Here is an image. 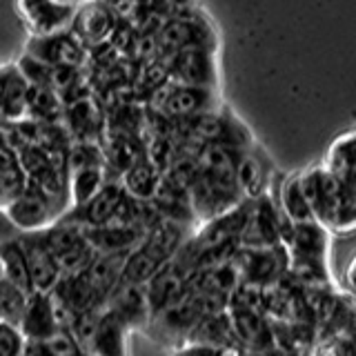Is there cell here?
I'll return each mask as SVG.
<instances>
[{
	"mask_svg": "<svg viewBox=\"0 0 356 356\" xmlns=\"http://www.w3.org/2000/svg\"><path fill=\"white\" fill-rule=\"evenodd\" d=\"M298 183L318 225L327 232L350 234L356 225V189L343 185L332 176L325 165L318 163L305 172H298Z\"/></svg>",
	"mask_w": 356,
	"mask_h": 356,
	"instance_id": "obj_1",
	"label": "cell"
},
{
	"mask_svg": "<svg viewBox=\"0 0 356 356\" xmlns=\"http://www.w3.org/2000/svg\"><path fill=\"white\" fill-rule=\"evenodd\" d=\"M154 107L167 120H189L200 114L220 109L218 89L205 87H189V85H174L163 83L154 92Z\"/></svg>",
	"mask_w": 356,
	"mask_h": 356,
	"instance_id": "obj_2",
	"label": "cell"
},
{
	"mask_svg": "<svg viewBox=\"0 0 356 356\" xmlns=\"http://www.w3.org/2000/svg\"><path fill=\"white\" fill-rule=\"evenodd\" d=\"M163 67H165L167 81L174 85L218 89L220 74H218L216 49L192 47V49L167 54Z\"/></svg>",
	"mask_w": 356,
	"mask_h": 356,
	"instance_id": "obj_3",
	"label": "cell"
},
{
	"mask_svg": "<svg viewBox=\"0 0 356 356\" xmlns=\"http://www.w3.org/2000/svg\"><path fill=\"white\" fill-rule=\"evenodd\" d=\"M156 44L165 56L192 47L216 49V29L196 9L192 14L167 18L156 33Z\"/></svg>",
	"mask_w": 356,
	"mask_h": 356,
	"instance_id": "obj_4",
	"label": "cell"
},
{
	"mask_svg": "<svg viewBox=\"0 0 356 356\" xmlns=\"http://www.w3.org/2000/svg\"><path fill=\"white\" fill-rule=\"evenodd\" d=\"M3 211L11 220V225L18 229V234H36L51 227L56 220H60L63 214L51 200L44 196L38 187L27 183L22 192L11 198L7 205H3Z\"/></svg>",
	"mask_w": 356,
	"mask_h": 356,
	"instance_id": "obj_5",
	"label": "cell"
},
{
	"mask_svg": "<svg viewBox=\"0 0 356 356\" xmlns=\"http://www.w3.org/2000/svg\"><path fill=\"white\" fill-rule=\"evenodd\" d=\"M18 14L31 36H56L70 31L78 5L67 0H16Z\"/></svg>",
	"mask_w": 356,
	"mask_h": 356,
	"instance_id": "obj_6",
	"label": "cell"
},
{
	"mask_svg": "<svg viewBox=\"0 0 356 356\" xmlns=\"http://www.w3.org/2000/svg\"><path fill=\"white\" fill-rule=\"evenodd\" d=\"M25 54L49 67H76V70H81L89 60V47L72 29L56 33V36H31Z\"/></svg>",
	"mask_w": 356,
	"mask_h": 356,
	"instance_id": "obj_7",
	"label": "cell"
},
{
	"mask_svg": "<svg viewBox=\"0 0 356 356\" xmlns=\"http://www.w3.org/2000/svg\"><path fill=\"white\" fill-rule=\"evenodd\" d=\"M18 243L27 263L31 289L40 294H49L56 287V283H58L60 270H58V265H56L51 252L47 250V245H44L40 232L22 234V236H18Z\"/></svg>",
	"mask_w": 356,
	"mask_h": 356,
	"instance_id": "obj_8",
	"label": "cell"
},
{
	"mask_svg": "<svg viewBox=\"0 0 356 356\" xmlns=\"http://www.w3.org/2000/svg\"><path fill=\"white\" fill-rule=\"evenodd\" d=\"M114 29H116V11L107 0H92V3L81 5L72 25V31L87 47L89 44L105 42Z\"/></svg>",
	"mask_w": 356,
	"mask_h": 356,
	"instance_id": "obj_9",
	"label": "cell"
},
{
	"mask_svg": "<svg viewBox=\"0 0 356 356\" xmlns=\"http://www.w3.org/2000/svg\"><path fill=\"white\" fill-rule=\"evenodd\" d=\"M29 85L16 65L0 67V125L11 127L27 120Z\"/></svg>",
	"mask_w": 356,
	"mask_h": 356,
	"instance_id": "obj_10",
	"label": "cell"
},
{
	"mask_svg": "<svg viewBox=\"0 0 356 356\" xmlns=\"http://www.w3.org/2000/svg\"><path fill=\"white\" fill-rule=\"evenodd\" d=\"M105 309L116 314L125 325H143L152 316V309L145 294V285H125L118 283L105 298Z\"/></svg>",
	"mask_w": 356,
	"mask_h": 356,
	"instance_id": "obj_11",
	"label": "cell"
},
{
	"mask_svg": "<svg viewBox=\"0 0 356 356\" xmlns=\"http://www.w3.org/2000/svg\"><path fill=\"white\" fill-rule=\"evenodd\" d=\"M81 229L96 254L129 252L145 236V232L136 225H98V227H81Z\"/></svg>",
	"mask_w": 356,
	"mask_h": 356,
	"instance_id": "obj_12",
	"label": "cell"
},
{
	"mask_svg": "<svg viewBox=\"0 0 356 356\" xmlns=\"http://www.w3.org/2000/svg\"><path fill=\"white\" fill-rule=\"evenodd\" d=\"M129 252L96 254L92 259V263L85 267V272H81L85 276V281L89 283V287L94 289L103 303H105V298L109 296L111 289L120 283L122 265H125V259H127Z\"/></svg>",
	"mask_w": 356,
	"mask_h": 356,
	"instance_id": "obj_13",
	"label": "cell"
},
{
	"mask_svg": "<svg viewBox=\"0 0 356 356\" xmlns=\"http://www.w3.org/2000/svg\"><path fill=\"white\" fill-rule=\"evenodd\" d=\"M67 116V131H70L72 140H96L103 134V116L100 109L94 103V98L81 96L72 100V105L65 111Z\"/></svg>",
	"mask_w": 356,
	"mask_h": 356,
	"instance_id": "obj_14",
	"label": "cell"
},
{
	"mask_svg": "<svg viewBox=\"0 0 356 356\" xmlns=\"http://www.w3.org/2000/svg\"><path fill=\"white\" fill-rule=\"evenodd\" d=\"M20 332L27 341H33V343H40L56 332L49 294L31 292L27 296L25 314H22V321H20Z\"/></svg>",
	"mask_w": 356,
	"mask_h": 356,
	"instance_id": "obj_15",
	"label": "cell"
},
{
	"mask_svg": "<svg viewBox=\"0 0 356 356\" xmlns=\"http://www.w3.org/2000/svg\"><path fill=\"white\" fill-rule=\"evenodd\" d=\"M127 325L122 323L116 314L105 309L103 305V316L98 321L96 334L89 345V354L94 356H127Z\"/></svg>",
	"mask_w": 356,
	"mask_h": 356,
	"instance_id": "obj_16",
	"label": "cell"
},
{
	"mask_svg": "<svg viewBox=\"0 0 356 356\" xmlns=\"http://www.w3.org/2000/svg\"><path fill=\"white\" fill-rule=\"evenodd\" d=\"M163 170L159 165H154L147 156H143L138 163H134L129 170L122 174L118 181L125 189V194H129L136 200H152L156 189L161 185Z\"/></svg>",
	"mask_w": 356,
	"mask_h": 356,
	"instance_id": "obj_17",
	"label": "cell"
},
{
	"mask_svg": "<svg viewBox=\"0 0 356 356\" xmlns=\"http://www.w3.org/2000/svg\"><path fill=\"white\" fill-rule=\"evenodd\" d=\"M229 309V325L232 334L254 348H263L270 343V325H267L261 309L250 307H227Z\"/></svg>",
	"mask_w": 356,
	"mask_h": 356,
	"instance_id": "obj_18",
	"label": "cell"
},
{
	"mask_svg": "<svg viewBox=\"0 0 356 356\" xmlns=\"http://www.w3.org/2000/svg\"><path fill=\"white\" fill-rule=\"evenodd\" d=\"M325 170L337 176L343 185L356 189V154H354V131H348L332 143L325 156Z\"/></svg>",
	"mask_w": 356,
	"mask_h": 356,
	"instance_id": "obj_19",
	"label": "cell"
},
{
	"mask_svg": "<svg viewBox=\"0 0 356 356\" xmlns=\"http://www.w3.org/2000/svg\"><path fill=\"white\" fill-rule=\"evenodd\" d=\"M109 181L107 167H83V170L67 172V192H70V209L85 205L89 198L100 192V187Z\"/></svg>",
	"mask_w": 356,
	"mask_h": 356,
	"instance_id": "obj_20",
	"label": "cell"
},
{
	"mask_svg": "<svg viewBox=\"0 0 356 356\" xmlns=\"http://www.w3.org/2000/svg\"><path fill=\"white\" fill-rule=\"evenodd\" d=\"M234 178H236V187L241 196L245 198H259L261 194H265V170L261 161L256 159L250 152H238L234 156Z\"/></svg>",
	"mask_w": 356,
	"mask_h": 356,
	"instance_id": "obj_21",
	"label": "cell"
},
{
	"mask_svg": "<svg viewBox=\"0 0 356 356\" xmlns=\"http://www.w3.org/2000/svg\"><path fill=\"white\" fill-rule=\"evenodd\" d=\"M0 263H3V272H5V278L9 283H14L25 294L33 292L31 281H29V272H27V263H25V256H22L18 236L0 241Z\"/></svg>",
	"mask_w": 356,
	"mask_h": 356,
	"instance_id": "obj_22",
	"label": "cell"
},
{
	"mask_svg": "<svg viewBox=\"0 0 356 356\" xmlns=\"http://www.w3.org/2000/svg\"><path fill=\"white\" fill-rule=\"evenodd\" d=\"M281 211L289 222H309L314 220L309 205L298 183V174L289 176L281 187Z\"/></svg>",
	"mask_w": 356,
	"mask_h": 356,
	"instance_id": "obj_23",
	"label": "cell"
},
{
	"mask_svg": "<svg viewBox=\"0 0 356 356\" xmlns=\"http://www.w3.org/2000/svg\"><path fill=\"white\" fill-rule=\"evenodd\" d=\"M27 296L29 294H25L14 283H9L7 278H3V281H0V321L20 327V321L27 305Z\"/></svg>",
	"mask_w": 356,
	"mask_h": 356,
	"instance_id": "obj_24",
	"label": "cell"
},
{
	"mask_svg": "<svg viewBox=\"0 0 356 356\" xmlns=\"http://www.w3.org/2000/svg\"><path fill=\"white\" fill-rule=\"evenodd\" d=\"M40 345L49 356H78L83 352L81 348H78V343L74 341L72 334L65 332V330H56L51 337L40 341Z\"/></svg>",
	"mask_w": 356,
	"mask_h": 356,
	"instance_id": "obj_25",
	"label": "cell"
},
{
	"mask_svg": "<svg viewBox=\"0 0 356 356\" xmlns=\"http://www.w3.org/2000/svg\"><path fill=\"white\" fill-rule=\"evenodd\" d=\"M27 339L22 337L20 327L0 321V356H22Z\"/></svg>",
	"mask_w": 356,
	"mask_h": 356,
	"instance_id": "obj_26",
	"label": "cell"
},
{
	"mask_svg": "<svg viewBox=\"0 0 356 356\" xmlns=\"http://www.w3.org/2000/svg\"><path fill=\"white\" fill-rule=\"evenodd\" d=\"M222 354H225V348H220V345L194 343V345H189L187 350H183L178 356H222Z\"/></svg>",
	"mask_w": 356,
	"mask_h": 356,
	"instance_id": "obj_27",
	"label": "cell"
},
{
	"mask_svg": "<svg viewBox=\"0 0 356 356\" xmlns=\"http://www.w3.org/2000/svg\"><path fill=\"white\" fill-rule=\"evenodd\" d=\"M18 236V229L11 225V220L7 218V214L0 207V241H7V238H16Z\"/></svg>",
	"mask_w": 356,
	"mask_h": 356,
	"instance_id": "obj_28",
	"label": "cell"
},
{
	"mask_svg": "<svg viewBox=\"0 0 356 356\" xmlns=\"http://www.w3.org/2000/svg\"><path fill=\"white\" fill-rule=\"evenodd\" d=\"M5 278V272H3V263H0V281Z\"/></svg>",
	"mask_w": 356,
	"mask_h": 356,
	"instance_id": "obj_29",
	"label": "cell"
}]
</instances>
